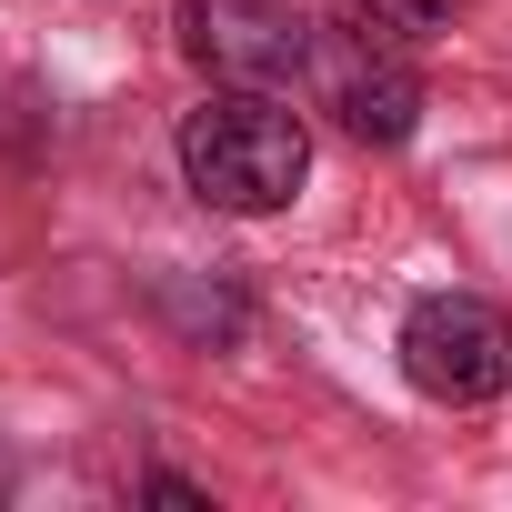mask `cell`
Segmentation results:
<instances>
[{"label": "cell", "instance_id": "277c9868", "mask_svg": "<svg viewBox=\"0 0 512 512\" xmlns=\"http://www.w3.org/2000/svg\"><path fill=\"white\" fill-rule=\"evenodd\" d=\"M312 31L302 0H181V51L231 91H282L312 61Z\"/></svg>", "mask_w": 512, "mask_h": 512}, {"label": "cell", "instance_id": "6da1fadb", "mask_svg": "<svg viewBox=\"0 0 512 512\" xmlns=\"http://www.w3.org/2000/svg\"><path fill=\"white\" fill-rule=\"evenodd\" d=\"M181 181L211 201V211H292V191L312 181V131L272 101V91H211L191 121H181Z\"/></svg>", "mask_w": 512, "mask_h": 512}, {"label": "cell", "instance_id": "7a4b0ae2", "mask_svg": "<svg viewBox=\"0 0 512 512\" xmlns=\"http://www.w3.org/2000/svg\"><path fill=\"white\" fill-rule=\"evenodd\" d=\"M302 81H312V101L352 131V141H412V121H422V71L392 51V31L372 21V31H312V61H302Z\"/></svg>", "mask_w": 512, "mask_h": 512}, {"label": "cell", "instance_id": "3957f363", "mask_svg": "<svg viewBox=\"0 0 512 512\" xmlns=\"http://www.w3.org/2000/svg\"><path fill=\"white\" fill-rule=\"evenodd\" d=\"M402 372L432 402H492L512 392V312L472 302V292H432L402 322Z\"/></svg>", "mask_w": 512, "mask_h": 512}, {"label": "cell", "instance_id": "5b68a950", "mask_svg": "<svg viewBox=\"0 0 512 512\" xmlns=\"http://www.w3.org/2000/svg\"><path fill=\"white\" fill-rule=\"evenodd\" d=\"M352 11H362V21H382V31H442L462 0H352Z\"/></svg>", "mask_w": 512, "mask_h": 512}]
</instances>
